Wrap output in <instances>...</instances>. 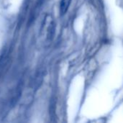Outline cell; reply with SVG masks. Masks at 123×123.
Returning a JSON list of instances; mask_svg holds the SVG:
<instances>
[{"instance_id": "6da1fadb", "label": "cell", "mask_w": 123, "mask_h": 123, "mask_svg": "<svg viewBox=\"0 0 123 123\" xmlns=\"http://www.w3.org/2000/svg\"><path fill=\"white\" fill-rule=\"evenodd\" d=\"M42 30L41 33L42 35H45L47 40L50 39L52 37L53 32V21L50 15H47L44 23L42 26Z\"/></svg>"}, {"instance_id": "7a4b0ae2", "label": "cell", "mask_w": 123, "mask_h": 123, "mask_svg": "<svg viewBox=\"0 0 123 123\" xmlns=\"http://www.w3.org/2000/svg\"><path fill=\"white\" fill-rule=\"evenodd\" d=\"M71 1V0H61V1L60 9H61V12L62 14H65L67 12V10L70 6Z\"/></svg>"}]
</instances>
